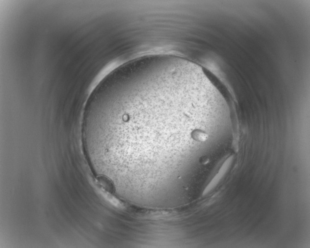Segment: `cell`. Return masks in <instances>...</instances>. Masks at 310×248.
Masks as SVG:
<instances>
[{
	"mask_svg": "<svg viewBox=\"0 0 310 248\" xmlns=\"http://www.w3.org/2000/svg\"><path fill=\"white\" fill-rule=\"evenodd\" d=\"M209 135L201 129H197L193 132L192 139L197 142H203L208 140Z\"/></svg>",
	"mask_w": 310,
	"mask_h": 248,
	"instance_id": "6da1fadb",
	"label": "cell"
},
{
	"mask_svg": "<svg viewBox=\"0 0 310 248\" xmlns=\"http://www.w3.org/2000/svg\"><path fill=\"white\" fill-rule=\"evenodd\" d=\"M200 162H201V164H207L208 162H209V159L208 158V157H202L200 160Z\"/></svg>",
	"mask_w": 310,
	"mask_h": 248,
	"instance_id": "7a4b0ae2",
	"label": "cell"
}]
</instances>
